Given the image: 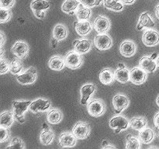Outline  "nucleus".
I'll return each instance as SVG.
<instances>
[{
    "instance_id": "38",
    "label": "nucleus",
    "mask_w": 159,
    "mask_h": 149,
    "mask_svg": "<svg viewBox=\"0 0 159 149\" xmlns=\"http://www.w3.org/2000/svg\"><path fill=\"white\" fill-rule=\"evenodd\" d=\"M0 74H3L4 73H6L8 71H9V68H10V64L8 63V61L5 59H3L2 57L1 58L0 61Z\"/></svg>"
},
{
    "instance_id": "47",
    "label": "nucleus",
    "mask_w": 159,
    "mask_h": 149,
    "mask_svg": "<svg viewBox=\"0 0 159 149\" xmlns=\"http://www.w3.org/2000/svg\"><path fill=\"white\" fill-rule=\"evenodd\" d=\"M107 144H108V142H107V141H104L103 142H102V145H103V146H102V147H103L104 148H105V147L107 146Z\"/></svg>"
},
{
    "instance_id": "23",
    "label": "nucleus",
    "mask_w": 159,
    "mask_h": 149,
    "mask_svg": "<svg viewBox=\"0 0 159 149\" xmlns=\"http://www.w3.org/2000/svg\"><path fill=\"white\" fill-rule=\"evenodd\" d=\"M65 65V58L61 56H54L51 57L48 62V66L54 71H61Z\"/></svg>"
},
{
    "instance_id": "50",
    "label": "nucleus",
    "mask_w": 159,
    "mask_h": 149,
    "mask_svg": "<svg viewBox=\"0 0 159 149\" xmlns=\"http://www.w3.org/2000/svg\"><path fill=\"white\" fill-rule=\"evenodd\" d=\"M156 63H157V65H158V66L159 67V55L158 56V57H157V60H156Z\"/></svg>"
},
{
    "instance_id": "3",
    "label": "nucleus",
    "mask_w": 159,
    "mask_h": 149,
    "mask_svg": "<svg viewBox=\"0 0 159 149\" xmlns=\"http://www.w3.org/2000/svg\"><path fill=\"white\" fill-rule=\"evenodd\" d=\"M65 65L71 69H76L82 64V57L77 51H72L68 52L65 57Z\"/></svg>"
},
{
    "instance_id": "28",
    "label": "nucleus",
    "mask_w": 159,
    "mask_h": 149,
    "mask_svg": "<svg viewBox=\"0 0 159 149\" xmlns=\"http://www.w3.org/2000/svg\"><path fill=\"white\" fill-rule=\"evenodd\" d=\"M14 119L15 117H14L13 113H11L9 111L3 112L1 113V118H0L1 127L9 128L14 122Z\"/></svg>"
},
{
    "instance_id": "49",
    "label": "nucleus",
    "mask_w": 159,
    "mask_h": 149,
    "mask_svg": "<svg viewBox=\"0 0 159 149\" xmlns=\"http://www.w3.org/2000/svg\"><path fill=\"white\" fill-rule=\"evenodd\" d=\"M158 57V54H152V59H155V57Z\"/></svg>"
},
{
    "instance_id": "6",
    "label": "nucleus",
    "mask_w": 159,
    "mask_h": 149,
    "mask_svg": "<svg viewBox=\"0 0 159 149\" xmlns=\"http://www.w3.org/2000/svg\"><path fill=\"white\" fill-rule=\"evenodd\" d=\"M72 133L78 139H85L90 133L89 124L83 121H79L73 127Z\"/></svg>"
},
{
    "instance_id": "24",
    "label": "nucleus",
    "mask_w": 159,
    "mask_h": 149,
    "mask_svg": "<svg viewBox=\"0 0 159 149\" xmlns=\"http://www.w3.org/2000/svg\"><path fill=\"white\" fill-rule=\"evenodd\" d=\"M155 138V133L151 128H144L139 133V141L142 144H148L152 142Z\"/></svg>"
},
{
    "instance_id": "7",
    "label": "nucleus",
    "mask_w": 159,
    "mask_h": 149,
    "mask_svg": "<svg viewBox=\"0 0 159 149\" xmlns=\"http://www.w3.org/2000/svg\"><path fill=\"white\" fill-rule=\"evenodd\" d=\"M147 79V72L141 67H134L130 71V80L134 85H141L145 82Z\"/></svg>"
},
{
    "instance_id": "21",
    "label": "nucleus",
    "mask_w": 159,
    "mask_h": 149,
    "mask_svg": "<svg viewBox=\"0 0 159 149\" xmlns=\"http://www.w3.org/2000/svg\"><path fill=\"white\" fill-rule=\"evenodd\" d=\"M114 79L115 72L110 68H103L99 73V80L104 85H110Z\"/></svg>"
},
{
    "instance_id": "27",
    "label": "nucleus",
    "mask_w": 159,
    "mask_h": 149,
    "mask_svg": "<svg viewBox=\"0 0 159 149\" xmlns=\"http://www.w3.org/2000/svg\"><path fill=\"white\" fill-rule=\"evenodd\" d=\"M63 114L58 109H52L48 113V121L51 124H57L61 121Z\"/></svg>"
},
{
    "instance_id": "31",
    "label": "nucleus",
    "mask_w": 159,
    "mask_h": 149,
    "mask_svg": "<svg viewBox=\"0 0 159 149\" xmlns=\"http://www.w3.org/2000/svg\"><path fill=\"white\" fill-rule=\"evenodd\" d=\"M147 125V120L144 117H133L130 120V127L134 130L141 131Z\"/></svg>"
},
{
    "instance_id": "33",
    "label": "nucleus",
    "mask_w": 159,
    "mask_h": 149,
    "mask_svg": "<svg viewBox=\"0 0 159 149\" xmlns=\"http://www.w3.org/2000/svg\"><path fill=\"white\" fill-rule=\"evenodd\" d=\"M120 0H104V6L107 9L113 11H120L124 9L122 2H120Z\"/></svg>"
},
{
    "instance_id": "2",
    "label": "nucleus",
    "mask_w": 159,
    "mask_h": 149,
    "mask_svg": "<svg viewBox=\"0 0 159 149\" xmlns=\"http://www.w3.org/2000/svg\"><path fill=\"white\" fill-rule=\"evenodd\" d=\"M51 4L46 0H34L31 2L30 7L37 18L43 20L45 17V10L49 9Z\"/></svg>"
},
{
    "instance_id": "9",
    "label": "nucleus",
    "mask_w": 159,
    "mask_h": 149,
    "mask_svg": "<svg viewBox=\"0 0 159 149\" xmlns=\"http://www.w3.org/2000/svg\"><path fill=\"white\" fill-rule=\"evenodd\" d=\"M110 127L115 129V133H118L123 130H126L129 127V121L123 116H116L112 118L110 121Z\"/></svg>"
},
{
    "instance_id": "18",
    "label": "nucleus",
    "mask_w": 159,
    "mask_h": 149,
    "mask_svg": "<svg viewBox=\"0 0 159 149\" xmlns=\"http://www.w3.org/2000/svg\"><path fill=\"white\" fill-rule=\"evenodd\" d=\"M120 54L123 56L126 57H130L133 56L136 52V46H135L134 42L130 41V40H126L120 44Z\"/></svg>"
},
{
    "instance_id": "12",
    "label": "nucleus",
    "mask_w": 159,
    "mask_h": 149,
    "mask_svg": "<svg viewBox=\"0 0 159 149\" xmlns=\"http://www.w3.org/2000/svg\"><path fill=\"white\" fill-rule=\"evenodd\" d=\"M12 52L19 58H25L29 53V46L24 41H17L12 46Z\"/></svg>"
},
{
    "instance_id": "14",
    "label": "nucleus",
    "mask_w": 159,
    "mask_h": 149,
    "mask_svg": "<svg viewBox=\"0 0 159 149\" xmlns=\"http://www.w3.org/2000/svg\"><path fill=\"white\" fill-rule=\"evenodd\" d=\"M96 89V85L93 84H86L81 88V104L85 105L89 99L90 96L95 93Z\"/></svg>"
},
{
    "instance_id": "30",
    "label": "nucleus",
    "mask_w": 159,
    "mask_h": 149,
    "mask_svg": "<svg viewBox=\"0 0 159 149\" xmlns=\"http://www.w3.org/2000/svg\"><path fill=\"white\" fill-rule=\"evenodd\" d=\"M68 35L67 28L62 24H57L54 28V37L57 39L58 41L66 38Z\"/></svg>"
},
{
    "instance_id": "48",
    "label": "nucleus",
    "mask_w": 159,
    "mask_h": 149,
    "mask_svg": "<svg viewBox=\"0 0 159 149\" xmlns=\"http://www.w3.org/2000/svg\"><path fill=\"white\" fill-rule=\"evenodd\" d=\"M118 68H125V65L123 63H120L119 65H118Z\"/></svg>"
},
{
    "instance_id": "52",
    "label": "nucleus",
    "mask_w": 159,
    "mask_h": 149,
    "mask_svg": "<svg viewBox=\"0 0 159 149\" xmlns=\"http://www.w3.org/2000/svg\"><path fill=\"white\" fill-rule=\"evenodd\" d=\"M156 103H157V105L158 106H159V96H158V98H157V100H156Z\"/></svg>"
},
{
    "instance_id": "29",
    "label": "nucleus",
    "mask_w": 159,
    "mask_h": 149,
    "mask_svg": "<svg viewBox=\"0 0 159 149\" xmlns=\"http://www.w3.org/2000/svg\"><path fill=\"white\" fill-rule=\"evenodd\" d=\"M54 133L51 131L49 127L43 129L40 136V141L43 145H49L50 144H51L53 140H54Z\"/></svg>"
},
{
    "instance_id": "44",
    "label": "nucleus",
    "mask_w": 159,
    "mask_h": 149,
    "mask_svg": "<svg viewBox=\"0 0 159 149\" xmlns=\"http://www.w3.org/2000/svg\"><path fill=\"white\" fill-rule=\"evenodd\" d=\"M57 41H58V40H57L56 38H54V37L52 39V40H51V44H52L53 48H55L56 47H57Z\"/></svg>"
},
{
    "instance_id": "46",
    "label": "nucleus",
    "mask_w": 159,
    "mask_h": 149,
    "mask_svg": "<svg viewBox=\"0 0 159 149\" xmlns=\"http://www.w3.org/2000/svg\"><path fill=\"white\" fill-rule=\"evenodd\" d=\"M155 14H156L157 18L159 19V4L157 6L156 9H155Z\"/></svg>"
},
{
    "instance_id": "41",
    "label": "nucleus",
    "mask_w": 159,
    "mask_h": 149,
    "mask_svg": "<svg viewBox=\"0 0 159 149\" xmlns=\"http://www.w3.org/2000/svg\"><path fill=\"white\" fill-rule=\"evenodd\" d=\"M16 0H0L1 8L6 9H9L15 4Z\"/></svg>"
},
{
    "instance_id": "17",
    "label": "nucleus",
    "mask_w": 159,
    "mask_h": 149,
    "mask_svg": "<svg viewBox=\"0 0 159 149\" xmlns=\"http://www.w3.org/2000/svg\"><path fill=\"white\" fill-rule=\"evenodd\" d=\"M139 65L146 72L151 73L156 70L157 65H158L154 61V59H152V57L144 56V57H142L140 59Z\"/></svg>"
},
{
    "instance_id": "26",
    "label": "nucleus",
    "mask_w": 159,
    "mask_h": 149,
    "mask_svg": "<svg viewBox=\"0 0 159 149\" xmlns=\"http://www.w3.org/2000/svg\"><path fill=\"white\" fill-rule=\"evenodd\" d=\"M79 0H66L61 6V9L64 12L69 13L70 15L74 14V11L78 9L80 5Z\"/></svg>"
},
{
    "instance_id": "35",
    "label": "nucleus",
    "mask_w": 159,
    "mask_h": 149,
    "mask_svg": "<svg viewBox=\"0 0 159 149\" xmlns=\"http://www.w3.org/2000/svg\"><path fill=\"white\" fill-rule=\"evenodd\" d=\"M127 149H138L140 147V141L131 134L127 136Z\"/></svg>"
},
{
    "instance_id": "51",
    "label": "nucleus",
    "mask_w": 159,
    "mask_h": 149,
    "mask_svg": "<svg viewBox=\"0 0 159 149\" xmlns=\"http://www.w3.org/2000/svg\"><path fill=\"white\" fill-rule=\"evenodd\" d=\"M105 148H115V147H113V146H107Z\"/></svg>"
},
{
    "instance_id": "39",
    "label": "nucleus",
    "mask_w": 159,
    "mask_h": 149,
    "mask_svg": "<svg viewBox=\"0 0 159 149\" xmlns=\"http://www.w3.org/2000/svg\"><path fill=\"white\" fill-rule=\"evenodd\" d=\"M79 2L86 7H93L101 3V0H79Z\"/></svg>"
},
{
    "instance_id": "11",
    "label": "nucleus",
    "mask_w": 159,
    "mask_h": 149,
    "mask_svg": "<svg viewBox=\"0 0 159 149\" xmlns=\"http://www.w3.org/2000/svg\"><path fill=\"white\" fill-rule=\"evenodd\" d=\"M129 104V99L127 96L123 94H116L113 98V105L114 107V112L116 113H120L125 110Z\"/></svg>"
},
{
    "instance_id": "1",
    "label": "nucleus",
    "mask_w": 159,
    "mask_h": 149,
    "mask_svg": "<svg viewBox=\"0 0 159 149\" xmlns=\"http://www.w3.org/2000/svg\"><path fill=\"white\" fill-rule=\"evenodd\" d=\"M32 101H13L12 102V113L14 117L19 122L23 124L25 122L24 113L27 110H29V106Z\"/></svg>"
},
{
    "instance_id": "45",
    "label": "nucleus",
    "mask_w": 159,
    "mask_h": 149,
    "mask_svg": "<svg viewBox=\"0 0 159 149\" xmlns=\"http://www.w3.org/2000/svg\"><path fill=\"white\" fill-rule=\"evenodd\" d=\"M5 36H4V34H3L2 32H1V47H2L3 43H4L5 42Z\"/></svg>"
},
{
    "instance_id": "43",
    "label": "nucleus",
    "mask_w": 159,
    "mask_h": 149,
    "mask_svg": "<svg viewBox=\"0 0 159 149\" xmlns=\"http://www.w3.org/2000/svg\"><path fill=\"white\" fill-rule=\"evenodd\" d=\"M120 1L124 5H130V4H133V3L135 2V0H120Z\"/></svg>"
},
{
    "instance_id": "20",
    "label": "nucleus",
    "mask_w": 159,
    "mask_h": 149,
    "mask_svg": "<svg viewBox=\"0 0 159 149\" xmlns=\"http://www.w3.org/2000/svg\"><path fill=\"white\" fill-rule=\"evenodd\" d=\"M155 25V23L149 16L148 12H143L140 16L139 23L137 26V29L141 30L143 28H153Z\"/></svg>"
},
{
    "instance_id": "25",
    "label": "nucleus",
    "mask_w": 159,
    "mask_h": 149,
    "mask_svg": "<svg viewBox=\"0 0 159 149\" xmlns=\"http://www.w3.org/2000/svg\"><path fill=\"white\" fill-rule=\"evenodd\" d=\"M130 71L127 68H118L115 71V79L120 83H126L130 81Z\"/></svg>"
},
{
    "instance_id": "40",
    "label": "nucleus",
    "mask_w": 159,
    "mask_h": 149,
    "mask_svg": "<svg viewBox=\"0 0 159 149\" xmlns=\"http://www.w3.org/2000/svg\"><path fill=\"white\" fill-rule=\"evenodd\" d=\"M9 137V131L8 128L1 127L0 128V142H4L7 141Z\"/></svg>"
},
{
    "instance_id": "16",
    "label": "nucleus",
    "mask_w": 159,
    "mask_h": 149,
    "mask_svg": "<svg viewBox=\"0 0 159 149\" xmlns=\"http://www.w3.org/2000/svg\"><path fill=\"white\" fill-rule=\"evenodd\" d=\"M110 20L104 16H98L94 21V28L99 34H104L110 29Z\"/></svg>"
},
{
    "instance_id": "42",
    "label": "nucleus",
    "mask_w": 159,
    "mask_h": 149,
    "mask_svg": "<svg viewBox=\"0 0 159 149\" xmlns=\"http://www.w3.org/2000/svg\"><path fill=\"white\" fill-rule=\"evenodd\" d=\"M154 124H155V127L159 128V112L155 116V118H154Z\"/></svg>"
},
{
    "instance_id": "5",
    "label": "nucleus",
    "mask_w": 159,
    "mask_h": 149,
    "mask_svg": "<svg viewBox=\"0 0 159 149\" xmlns=\"http://www.w3.org/2000/svg\"><path fill=\"white\" fill-rule=\"evenodd\" d=\"M37 78V71L34 67L28 68L25 72L18 74L16 79L19 83L22 85H28V84L34 83Z\"/></svg>"
},
{
    "instance_id": "10",
    "label": "nucleus",
    "mask_w": 159,
    "mask_h": 149,
    "mask_svg": "<svg viewBox=\"0 0 159 149\" xmlns=\"http://www.w3.org/2000/svg\"><path fill=\"white\" fill-rule=\"evenodd\" d=\"M94 43L96 48L99 51H106L111 47L113 45V40L110 36L107 34H99L95 37Z\"/></svg>"
},
{
    "instance_id": "32",
    "label": "nucleus",
    "mask_w": 159,
    "mask_h": 149,
    "mask_svg": "<svg viewBox=\"0 0 159 149\" xmlns=\"http://www.w3.org/2000/svg\"><path fill=\"white\" fill-rule=\"evenodd\" d=\"M76 16H77L78 19L80 20H88L91 16V10L89 7H86L82 3H80V5L78 7L77 11H76Z\"/></svg>"
},
{
    "instance_id": "13",
    "label": "nucleus",
    "mask_w": 159,
    "mask_h": 149,
    "mask_svg": "<svg viewBox=\"0 0 159 149\" xmlns=\"http://www.w3.org/2000/svg\"><path fill=\"white\" fill-rule=\"evenodd\" d=\"M143 43L148 47H153L159 43V34L155 29H148L143 35Z\"/></svg>"
},
{
    "instance_id": "15",
    "label": "nucleus",
    "mask_w": 159,
    "mask_h": 149,
    "mask_svg": "<svg viewBox=\"0 0 159 149\" xmlns=\"http://www.w3.org/2000/svg\"><path fill=\"white\" fill-rule=\"evenodd\" d=\"M76 138L73 133H63L59 136L58 143L63 147H71L75 145Z\"/></svg>"
},
{
    "instance_id": "36",
    "label": "nucleus",
    "mask_w": 159,
    "mask_h": 149,
    "mask_svg": "<svg viewBox=\"0 0 159 149\" xmlns=\"http://www.w3.org/2000/svg\"><path fill=\"white\" fill-rule=\"evenodd\" d=\"M25 148V144L23 140L20 139L18 137H14L11 140V144L7 149H23Z\"/></svg>"
},
{
    "instance_id": "19",
    "label": "nucleus",
    "mask_w": 159,
    "mask_h": 149,
    "mask_svg": "<svg viewBox=\"0 0 159 149\" xmlns=\"http://www.w3.org/2000/svg\"><path fill=\"white\" fill-rule=\"evenodd\" d=\"M73 44L75 45V51L80 54H86L92 47V43L89 40H75L73 42Z\"/></svg>"
},
{
    "instance_id": "37",
    "label": "nucleus",
    "mask_w": 159,
    "mask_h": 149,
    "mask_svg": "<svg viewBox=\"0 0 159 149\" xmlns=\"http://www.w3.org/2000/svg\"><path fill=\"white\" fill-rule=\"evenodd\" d=\"M11 12L9 9H6L1 8L0 9V23H4L9 21L11 18Z\"/></svg>"
},
{
    "instance_id": "22",
    "label": "nucleus",
    "mask_w": 159,
    "mask_h": 149,
    "mask_svg": "<svg viewBox=\"0 0 159 149\" xmlns=\"http://www.w3.org/2000/svg\"><path fill=\"white\" fill-rule=\"evenodd\" d=\"M74 25L76 32L80 36L87 35L92 30L91 24L87 20H83V21L81 22H75Z\"/></svg>"
},
{
    "instance_id": "8",
    "label": "nucleus",
    "mask_w": 159,
    "mask_h": 149,
    "mask_svg": "<svg viewBox=\"0 0 159 149\" xmlns=\"http://www.w3.org/2000/svg\"><path fill=\"white\" fill-rule=\"evenodd\" d=\"M51 106V101L44 99H37L33 101L29 106V110L33 113L44 112Z\"/></svg>"
},
{
    "instance_id": "4",
    "label": "nucleus",
    "mask_w": 159,
    "mask_h": 149,
    "mask_svg": "<svg viewBox=\"0 0 159 149\" xmlns=\"http://www.w3.org/2000/svg\"><path fill=\"white\" fill-rule=\"evenodd\" d=\"M88 112L91 116L98 117L105 113L106 106L101 99H93L88 104Z\"/></svg>"
},
{
    "instance_id": "34",
    "label": "nucleus",
    "mask_w": 159,
    "mask_h": 149,
    "mask_svg": "<svg viewBox=\"0 0 159 149\" xmlns=\"http://www.w3.org/2000/svg\"><path fill=\"white\" fill-rule=\"evenodd\" d=\"M22 69H23V65H22L21 63V61H20V58L16 57L11 61L9 71H10L12 74H19L20 72H21Z\"/></svg>"
}]
</instances>
